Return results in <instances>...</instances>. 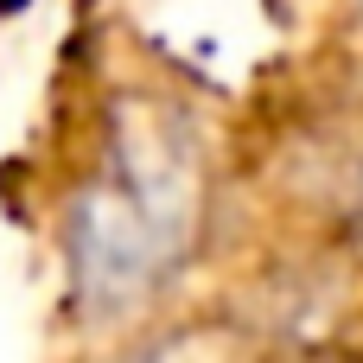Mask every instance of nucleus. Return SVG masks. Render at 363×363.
I'll list each match as a JSON object with an SVG mask.
<instances>
[{
    "label": "nucleus",
    "mask_w": 363,
    "mask_h": 363,
    "mask_svg": "<svg viewBox=\"0 0 363 363\" xmlns=\"http://www.w3.org/2000/svg\"><path fill=\"white\" fill-rule=\"evenodd\" d=\"M191 166L160 134H121L102 179L70 211V262L89 306H128L153 294L191 242Z\"/></svg>",
    "instance_id": "nucleus-1"
}]
</instances>
